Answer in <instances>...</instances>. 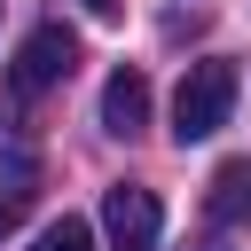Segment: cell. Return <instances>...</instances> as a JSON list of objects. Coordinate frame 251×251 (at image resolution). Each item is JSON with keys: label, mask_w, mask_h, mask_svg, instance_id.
I'll list each match as a JSON object with an SVG mask.
<instances>
[{"label": "cell", "mask_w": 251, "mask_h": 251, "mask_svg": "<svg viewBox=\"0 0 251 251\" xmlns=\"http://www.w3.org/2000/svg\"><path fill=\"white\" fill-rule=\"evenodd\" d=\"M235 63H188L180 71V86H173V141H212L220 126H227V110H235Z\"/></svg>", "instance_id": "6da1fadb"}, {"label": "cell", "mask_w": 251, "mask_h": 251, "mask_svg": "<svg viewBox=\"0 0 251 251\" xmlns=\"http://www.w3.org/2000/svg\"><path fill=\"white\" fill-rule=\"evenodd\" d=\"M102 235H110V251H157V235H165L157 188H133V180L102 188Z\"/></svg>", "instance_id": "7a4b0ae2"}, {"label": "cell", "mask_w": 251, "mask_h": 251, "mask_svg": "<svg viewBox=\"0 0 251 251\" xmlns=\"http://www.w3.org/2000/svg\"><path fill=\"white\" fill-rule=\"evenodd\" d=\"M78 71V39L63 31V24H39L24 47H16V71H8V86L16 94H47V86H63Z\"/></svg>", "instance_id": "3957f363"}, {"label": "cell", "mask_w": 251, "mask_h": 251, "mask_svg": "<svg viewBox=\"0 0 251 251\" xmlns=\"http://www.w3.org/2000/svg\"><path fill=\"white\" fill-rule=\"evenodd\" d=\"M102 126L126 141V133H141L149 126V78L126 63V71H110V86H102Z\"/></svg>", "instance_id": "277c9868"}, {"label": "cell", "mask_w": 251, "mask_h": 251, "mask_svg": "<svg viewBox=\"0 0 251 251\" xmlns=\"http://www.w3.org/2000/svg\"><path fill=\"white\" fill-rule=\"evenodd\" d=\"M31 196H39V157L31 149H8L0 157V227H16L31 212Z\"/></svg>", "instance_id": "5b68a950"}, {"label": "cell", "mask_w": 251, "mask_h": 251, "mask_svg": "<svg viewBox=\"0 0 251 251\" xmlns=\"http://www.w3.org/2000/svg\"><path fill=\"white\" fill-rule=\"evenodd\" d=\"M251 212V165H220L212 173V220L227 227V220H243Z\"/></svg>", "instance_id": "8992f818"}, {"label": "cell", "mask_w": 251, "mask_h": 251, "mask_svg": "<svg viewBox=\"0 0 251 251\" xmlns=\"http://www.w3.org/2000/svg\"><path fill=\"white\" fill-rule=\"evenodd\" d=\"M31 251H94V227H86V220H71V212H63V220H55V227H39V243H31Z\"/></svg>", "instance_id": "52a82bcc"}, {"label": "cell", "mask_w": 251, "mask_h": 251, "mask_svg": "<svg viewBox=\"0 0 251 251\" xmlns=\"http://www.w3.org/2000/svg\"><path fill=\"white\" fill-rule=\"evenodd\" d=\"M86 8H94V16H118V0H86Z\"/></svg>", "instance_id": "ba28073f"}]
</instances>
